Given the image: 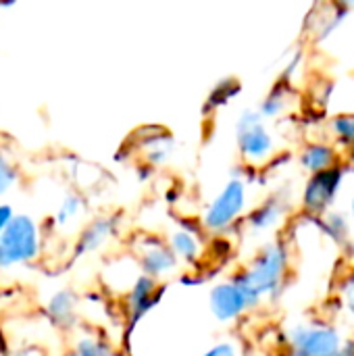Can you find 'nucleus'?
Listing matches in <instances>:
<instances>
[{"label":"nucleus","instance_id":"obj_1","mask_svg":"<svg viewBox=\"0 0 354 356\" xmlns=\"http://www.w3.org/2000/svg\"><path fill=\"white\" fill-rule=\"evenodd\" d=\"M288 267V252L282 242L267 244L252 263L234 277V282L244 290L250 302L257 307L263 296H273L282 290V282Z\"/></svg>","mask_w":354,"mask_h":356},{"label":"nucleus","instance_id":"obj_2","mask_svg":"<svg viewBox=\"0 0 354 356\" xmlns=\"http://www.w3.org/2000/svg\"><path fill=\"white\" fill-rule=\"evenodd\" d=\"M40 252L38 225L29 215H17L0 234V267L29 263Z\"/></svg>","mask_w":354,"mask_h":356},{"label":"nucleus","instance_id":"obj_3","mask_svg":"<svg viewBox=\"0 0 354 356\" xmlns=\"http://www.w3.org/2000/svg\"><path fill=\"white\" fill-rule=\"evenodd\" d=\"M238 134V150L242 154V159L250 165L263 163L273 154V136L271 131L265 127V117L259 111L246 108L236 125Z\"/></svg>","mask_w":354,"mask_h":356},{"label":"nucleus","instance_id":"obj_4","mask_svg":"<svg viewBox=\"0 0 354 356\" xmlns=\"http://www.w3.org/2000/svg\"><path fill=\"white\" fill-rule=\"evenodd\" d=\"M244 209H246V181L234 177L207 207L202 223L209 232H223L244 213Z\"/></svg>","mask_w":354,"mask_h":356},{"label":"nucleus","instance_id":"obj_5","mask_svg":"<svg viewBox=\"0 0 354 356\" xmlns=\"http://www.w3.org/2000/svg\"><path fill=\"white\" fill-rule=\"evenodd\" d=\"M288 342L292 356H332L344 346L338 330L323 323L296 325L288 334Z\"/></svg>","mask_w":354,"mask_h":356},{"label":"nucleus","instance_id":"obj_6","mask_svg":"<svg viewBox=\"0 0 354 356\" xmlns=\"http://www.w3.org/2000/svg\"><path fill=\"white\" fill-rule=\"evenodd\" d=\"M342 177H344V167H334L321 173H315L309 177L305 192H303V207L309 215H321L325 213L342 186Z\"/></svg>","mask_w":354,"mask_h":356},{"label":"nucleus","instance_id":"obj_7","mask_svg":"<svg viewBox=\"0 0 354 356\" xmlns=\"http://www.w3.org/2000/svg\"><path fill=\"white\" fill-rule=\"evenodd\" d=\"M209 305L213 315L219 321H234L238 317H242L250 307H255L250 302V298L244 294V290L232 280L225 284H219L211 290L209 296Z\"/></svg>","mask_w":354,"mask_h":356},{"label":"nucleus","instance_id":"obj_8","mask_svg":"<svg viewBox=\"0 0 354 356\" xmlns=\"http://www.w3.org/2000/svg\"><path fill=\"white\" fill-rule=\"evenodd\" d=\"M177 257L171 250L169 242H161V240H148L142 246V257H140V265L144 269V275L156 280L163 277L167 273H173L177 269Z\"/></svg>","mask_w":354,"mask_h":356},{"label":"nucleus","instance_id":"obj_9","mask_svg":"<svg viewBox=\"0 0 354 356\" xmlns=\"http://www.w3.org/2000/svg\"><path fill=\"white\" fill-rule=\"evenodd\" d=\"M300 165L311 173H321L334 167H340V154L338 148L325 142H311L300 152Z\"/></svg>","mask_w":354,"mask_h":356},{"label":"nucleus","instance_id":"obj_10","mask_svg":"<svg viewBox=\"0 0 354 356\" xmlns=\"http://www.w3.org/2000/svg\"><path fill=\"white\" fill-rule=\"evenodd\" d=\"M156 282L148 275H142L136 280L129 296H127V307H129V315L131 321H138L154 302H156Z\"/></svg>","mask_w":354,"mask_h":356},{"label":"nucleus","instance_id":"obj_11","mask_svg":"<svg viewBox=\"0 0 354 356\" xmlns=\"http://www.w3.org/2000/svg\"><path fill=\"white\" fill-rule=\"evenodd\" d=\"M113 221L111 219H96V221H92L86 229H83V234H81V238H79V244H77V254H88V252H94V250H98L111 236H113Z\"/></svg>","mask_w":354,"mask_h":356},{"label":"nucleus","instance_id":"obj_12","mask_svg":"<svg viewBox=\"0 0 354 356\" xmlns=\"http://www.w3.org/2000/svg\"><path fill=\"white\" fill-rule=\"evenodd\" d=\"M75 305H77V298L73 292L69 290H61L56 292L50 302H48V315L50 319L61 325V327H69L75 323Z\"/></svg>","mask_w":354,"mask_h":356},{"label":"nucleus","instance_id":"obj_13","mask_svg":"<svg viewBox=\"0 0 354 356\" xmlns=\"http://www.w3.org/2000/svg\"><path fill=\"white\" fill-rule=\"evenodd\" d=\"M169 246L175 252V257L182 259V261H186V263H194L200 257V252H202L198 238L190 229H177V232H173L171 238H169Z\"/></svg>","mask_w":354,"mask_h":356},{"label":"nucleus","instance_id":"obj_14","mask_svg":"<svg viewBox=\"0 0 354 356\" xmlns=\"http://www.w3.org/2000/svg\"><path fill=\"white\" fill-rule=\"evenodd\" d=\"M282 215H284V204L277 198H269L250 213L248 223L255 229H271L280 223Z\"/></svg>","mask_w":354,"mask_h":356},{"label":"nucleus","instance_id":"obj_15","mask_svg":"<svg viewBox=\"0 0 354 356\" xmlns=\"http://www.w3.org/2000/svg\"><path fill=\"white\" fill-rule=\"evenodd\" d=\"M332 136L336 140V148H344L348 152L354 150V113H340L330 121Z\"/></svg>","mask_w":354,"mask_h":356},{"label":"nucleus","instance_id":"obj_16","mask_svg":"<svg viewBox=\"0 0 354 356\" xmlns=\"http://www.w3.org/2000/svg\"><path fill=\"white\" fill-rule=\"evenodd\" d=\"M288 86L284 83V81H280L267 96H265V100H263V104H261V108H259V113L265 117V119H269V117H275V115H280L284 108H286V104H288Z\"/></svg>","mask_w":354,"mask_h":356},{"label":"nucleus","instance_id":"obj_17","mask_svg":"<svg viewBox=\"0 0 354 356\" xmlns=\"http://www.w3.org/2000/svg\"><path fill=\"white\" fill-rule=\"evenodd\" d=\"M240 92V81L230 77V79H223L215 86V90L211 92L209 96V102H207V108H215V106H221L225 102H230L236 94Z\"/></svg>","mask_w":354,"mask_h":356},{"label":"nucleus","instance_id":"obj_18","mask_svg":"<svg viewBox=\"0 0 354 356\" xmlns=\"http://www.w3.org/2000/svg\"><path fill=\"white\" fill-rule=\"evenodd\" d=\"M321 227L336 242H344L348 238V219L342 213H328L325 219L321 221Z\"/></svg>","mask_w":354,"mask_h":356},{"label":"nucleus","instance_id":"obj_19","mask_svg":"<svg viewBox=\"0 0 354 356\" xmlns=\"http://www.w3.org/2000/svg\"><path fill=\"white\" fill-rule=\"evenodd\" d=\"M81 198L77 196V194H69L63 202H61V207H58V211H56V223L58 225H67L69 221H73L77 215H79V211H81Z\"/></svg>","mask_w":354,"mask_h":356},{"label":"nucleus","instance_id":"obj_20","mask_svg":"<svg viewBox=\"0 0 354 356\" xmlns=\"http://www.w3.org/2000/svg\"><path fill=\"white\" fill-rule=\"evenodd\" d=\"M75 353L79 356H115L113 355V350H111L104 342L94 340V338H83V340H79L77 346H75Z\"/></svg>","mask_w":354,"mask_h":356},{"label":"nucleus","instance_id":"obj_21","mask_svg":"<svg viewBox=\"0 0 354 356\" xmlns=\"http://www.w3.org/2000/svg\"><path fill=\"white\" fill-rule=\"evenodd\" d=\"M17 169L6 161V156L4 154H0V196L4 194V192H8L13 186H15V181H17Z\"/></svg>","mask_w":354,"mask_h":356},{"label":"nucleus","instance_id":"obj_22","mask_svg":"<svg viewBox=\"0 0 354 356\" xmlns=\"http://www.w3.org/2000/svg\"><path fill=\"white\" fill-rule=\"evenodd\" d=\"M342 302H344L346 311L354 317V267L342 282Z\"/></svg>","mask_w":354,"mask_h":356},{"label":"nucleus","instance_id":"obj_23","mask_svg":"<svg viewBox=\"0 0 354 356\" xmlns=\"http://www.w3.org/2000/svg\"><path fill=\"white\" fill-rule=\"evenodd\" d=\"M202 356H236V346L230 342H221V344L213 346L211 350H207Z\"/></svg>","mask_w":354,"mask_h":356},{"label":"nucleus","instance_id":"obj_24","mask_svg":"<svg viewBox=\"0 0 354 356\" xmlns=\"http://www.w3.org/2000/svg\"><path fill=\"white\" fill-rule=\"evenodd\" d=\"M15 217H17V215H15V211H13L10 204H0V234L10 225V221H13Z\"/></svg>","mask_w":354,"mask_h":356},{"label":"nucleus","instance_id":"obj_25","mask_svg":"<svg viewBox=\"0 0 354 356\" xmlns=\"http://www.w3.org/2000/svg\"><path fill=\"white\" fill-rule=\"evenodd\" d=\"M332 356H354V342L353 340H348V342H344V346L336 353V355Z\"/></svg>","mask_w":354,"mask_h":356},{"label":"nucleus","instance_id":"obj_26","mask_svg":"<svg viewBox=\"0 0 354 356\" xmlns=\"http://www.w3.org/2000/svg\"><path fill=\"white\" fill-rule=\"evenodd\" d=\"M346 169L354 173V150L353 152H348V161H346Z\"/></svg>","mask_w":354,"mask_h":356},{"label":"nucleus","instance_id":"obj_27","mask_svg":"<svg viewBox=\"0 0 354 356\" xmlns=\"http://www.w3.org/2000/svg\"><path fill=\"white\" fill-rule=\"evenodd\" d=\"M351 215H353V219H354V196H353V202H351Z\"/></svg>","mask_w":354,"mask_h":356},{"label":"nucleus","instance_id":"obj_28","mask_svg":"<svg viewBox=\"0 0 354 356\" xmlns=\"http://www.w3.org/2000/svg\"><path fill=\"white\" fill-rule=\"evenodd\" d=\"M67 356H79V355H77V353L73 350V353H69V355H67Z\"/></svg>","mask_w":354,"mask_h":356}]
</instances>
